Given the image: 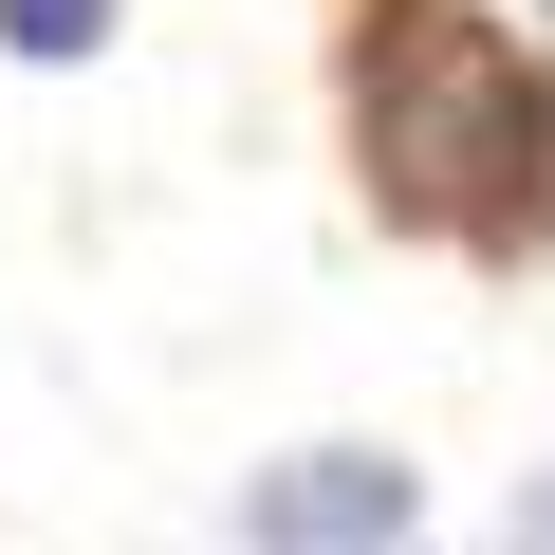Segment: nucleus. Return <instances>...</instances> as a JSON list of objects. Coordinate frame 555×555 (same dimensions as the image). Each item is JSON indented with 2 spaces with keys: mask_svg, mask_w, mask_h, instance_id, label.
Wrapping results in <instances>:
<instances>
[{
  "mask_svg": "<svg viewBox=\"0 0 555 555\" xmlns=\"http://www.w3.org/2000/svg\"><path fill=\"white\" fill-rule=\"evenodd\" d=\"M334 149L389 241L463 278L555 259V56L500 0H334Z\"/></svg>",
  "mask_w": 555,
  "mask_h": 555,
  "instance_id": "nucleus-1",
  "label": "nucleus"
},
{
  "mask_svg": "<svg viewBox=\"0 0 555 555\" xmlns=\"http://www.w3.org/2000/svg\"><path fill=\"white\" fill-rule=\"evenodd\" d=\"M222 555H426V463L408 444H278L222 500Z\"/></svg>",
  "mask_w": 555,
  "mask_h": 555,
  "instance_id": "nucleus-2",
  "label": "nucleus"
},
{
  "mask_svg": "<svg viewBox=\"0 0 555 555\" xmlns=\"http://www.w3.org/2000/svg\"><path fill=\"white\" fill-rule=\"evenodd\" d=\"M130 38V0H0V56H20V75H93Z\"/></svg>",
  "mask_w": 555,
  "mask_h": 555,
  "instance_id": "nucleus-3",
  "label": "nucleus"
},
{
  "mask_svg": "<svg viewBox=\"0 0 555 555\" xmlns=\"http://www.w3.org/2000/svg\"><path fill=\"white\" fill-rule=\"evenodd\" d=\"M500 537H518V555H555V463H537V481L500 500Z\"/></svg>",
  "mask_w": 555,
  "mask_h": 555,
  "instance_id": "nucleus-4",
  "label": "nucleus"
},
{
  "mask_svg": "<svg viewBox=\"0 0 555 555\" xmlns=\"http://www.w3.org/2000/svg\"><path fill=\"white\" fill-rule=\"evenodd\" d=\"M537 20H555V0H537Z\"/></svg>",
  "mask_w": 555,
  "mask_h": 555,
  "instance_id": "nucleus-5",
  "label": "nucleus"
}]
</instances>
